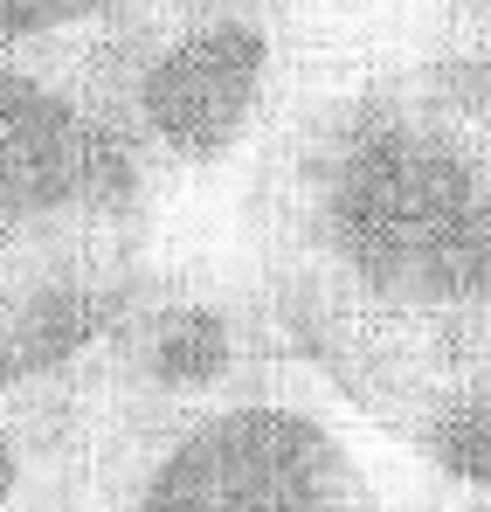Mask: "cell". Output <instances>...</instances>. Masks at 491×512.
I'll return each mask as SVG.
<instances>
[{
    "label": "cell",
    "mask_w": 491,
    "mask_h": 512,
    "mask_svg": "<svg viewBox=\"0 0 491 512\" xmlns=\"http://www.w3.org/2000/svg\"><path fill=\"white\" fill-rule=\"evenodd\" d=\"M457 21H464V28H485V35H491V0H457Z\"/></svg>",
    "instance_id": "30bf717a"
},
{
    "label": "cell",
    "mask_w": 491,
    "mask_h": 512,
    "mask_svg": "<svg viewBox=\"0 0 491 512\" xmlns=\"http://www.w3.org/2000/svg\"><path fill=\"white\" fill-rule=\"evenodd\" d=\"M146 0H0V56H35V63H77L118 35Z\"/></svg>",
    "instance_id": "ba28073f"
},
{
    "label": "cell",
    "mask_w": 491,
    "mask_h": 512,
    "mask_svg": "<svg viewBox=\"0 0 491 512\" xmlns=\"http://www.w3.org/2000/svg\"><path fill=\"white\" fill-rule=\"evenodd\" d=\"M153 7H208V0H153Z\"/></svg>",
    "instance_id": "8fae6325"
},
{
    "label": "cell",
    "mask_w": 491,
    "mask_h": 512,
    "mask_svg": "<svg viewBox=\"0 0 491 512\" xmlns=\"http://www.w3.org/2000/svg\"><path fill=\"white\" fill-rule=\"evenodd\" d=\"M125 499L77 374L0 395V512H118Z\"/></svg>",
    "instance_id": "8992f818"
},
{
    "label": "cell",
    "mask_w": 491,
    "mask_h": 512,
    "mask_svg": "<svg viewBox=\"0 0 491 512\" xmlns=\"http://www.w3.org/2000/svg\"><path fill=\"white\" fill-rule=\"evenodd\" d=\"M118 512H388L367 485L346 436L277 395H236L187 429H173L160 457L139 471Z\"/></svg>",
    "instance_id": "5b68a950"
},
{
    "label": "cell",
    "mask_w": 491,
    "mask_h": 512,
    "mask_svg": "<svg viewBox=\"0 0 491 512\" xmlns=\"http://www.w3.org/2000/svg\"><path fill=\"white\" fill-rule=\"evenodd\" d=\"M422 512H491V499H471V492H450V485H436V499Z\"/></svg>",
    "instance_id": "9c48e42d"
},
{
    "label": "cell",
    "mask_w": 491,
    "mask_h": 512,
    "mask_svg": "<svg viewBox=\"0 0 491 512\" xmlns=\"http://www.w3.org/2000/svg\"><path fill=\"white\" fill-rule=\"evenodd\" d=\"M388 436L409 443L436 471V485L491 499V388H457V395L415 402L409 416L388 423Z\"/></svg>",
    "instance_id": "52a82bcc"
},
{
    "label": "cell",
    "mask_w": 491,
    "mask_h": 512,
    "mask_svg": "<svg viewBox=\"0 0 491 512\" xmlns=\"http://www.w3.org/2000/svg\"><path fill=\"white\" fill-rule=\"evenodd\" d=\"M270 229L277 326L381 429L491 388V139L409 63L298 118Z\"/></svg>",
    "instance_id": "6da1fadb"
},
{
    "label": "cell",
    "mask_w": 491,
    "mask_h": 512,
    "mask_svg": "<svg viewBox=\"0 0 491 512\" xmlns=\"http://www.w3.org/2000/svg\"><path fill=\"white\" fill-rule=\"evenodd\" d=\"M153 173L70 63L0 56V263L139 236Z\"/></svg>",
    "instance_id": "277c9868"
},
{
    "label": "cell",
    "mask_w": 491,
    "mask_h": 512,
    "mask_svg": "<svg viewBox=\"0 0 491 512\" xmlns=\"http://www.w3.org/2000/svg\"><path fill=\"white\" fill-rule=\"evenodd\" d=\"M263 360H270V333L236 284L201 270L180 277L146 270L132 305L77 367L111 471L139 485V471L160 457L173 429L263 388Z\"/></svg>",
    "instance_id": "3957f363"
},
{
    "label": "cell",
    "mask_w": 491,
    "mask_h": 512,
    "mask_svg": "<svg viewBox=\"0 0 491 512\" xmlns=\"http://www.w3.org/2000/svg\"><path fill=\"white\" fill-rule=\"evenodd\" d=\"M153 180H208L236 167L284 104L291 35L270 0L139 7L77 63Z\"/></svg>",
    "instance_id": "7a4b0ae2"
}]
</instances>
